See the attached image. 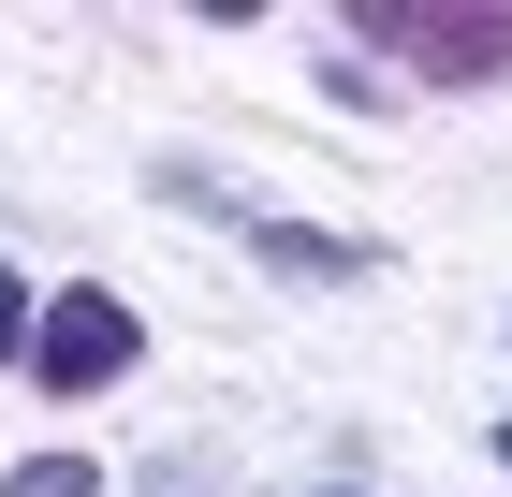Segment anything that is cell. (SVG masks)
Masks as SVG:
<instances>
[{
  "label": "cell",
  "mask_w": 512,
  "mask_h": 497,
  "mask_svg": "<svg viewBox=\"0 0 512 497\" xmlns=\"http://www.w3.org/2000/svg\"><path fill=\"white\" fill-rule=\"evenodd\" d=\"M132 351H147V322H132L118 293H59V307H30V381H44V395H103Z\"/></svg>",
  "instance_id": "7a4b0ae2"
},
{
  "label": "cell",
  "mask_w": 512,
  "mask_h": 497,
  "mask_svg": "<svg viewBox=\"0 0 512 497\" xmlns=\"http://www.w3.org/2000/svg\"><path fill=\"white\" fill-rule=\"evenodd\" d=\"M264 264H278V278H352L366 249H337V234H293V220H264Z\"/></svg>",
  "instance_id": "3957f363"
},
{
  "label": "cell",
  "mask_w": 512,
  "mask_h": 497,
  "mask_svg": "<svg viewBox=\"0 0 512 497\" xmlns=\"http://www.w3.org/2000/svg\"><path fill=\"white\" fill-rule=\"evenodd\" d=\"M366 30H381L425 88H512V15H469V0H366Z\"/></svg>",
  "instance_id": "6da1fadb"
},
{
  "label": "cell",
  "mask_w": 512,
  "mask_h": 497,
  "mask_svg": "<svg viewBox=\"0 0 512 497\" xmlns=\"http://www.w3.org/2000/svg\"><path fill=\"white\" fill-rule=\"evenodd\" d=\"M498 454H512V424H498Z\"/></svg>",
  "instance_id": "8992f818"
},
{
  "label": "cell",
  "mask_w": 512,
  "mask_h": 497,
  "mask_svg": "<svg viewBox=\"0 0 512 497\" xmlns=\"http://www.w3.org/2000/svg\"><path fill=\"white\" fill-rule=\"evenodd\" d=\"M15 497H88V454H30V468H15Z\"/></svg>",
  "instance_id": "277c9868"
},
{
  "label": "cell",
  "mask_w": 512,
  "mask_h": 497,
  "mask_svg": "<svg viewBox=\"0 0 512 497\" xmlns=\"http://www.w3.org/2000/svg\"><path fill=\"white\" fill-rule=\"evenodd\" d=\"M0 351H30V293H15V264H0Z\"/></svg>",
  "instance_id": "5b68a950"
}]
</instances>
